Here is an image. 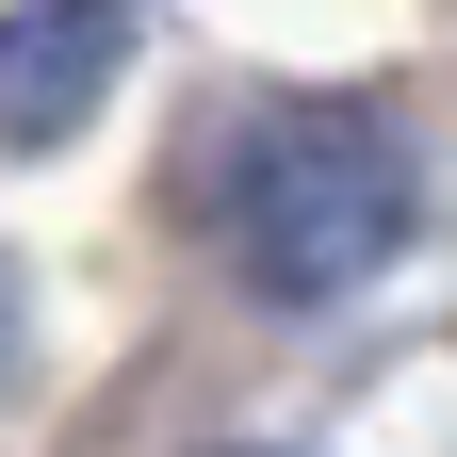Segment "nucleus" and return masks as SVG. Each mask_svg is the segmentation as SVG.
<instances>
[{"instance_id": "nucleus-1", "label": "nucleus", "mask_w": 457, "mask_h": 457, "mask_svg": "<svg viewBox=\"0 0 457 457\" xmlns=\"http://www.w3.org/2000/svg\"><path fill=\"white\" fill-rule=\"evenodd\" d=\"M212 228H228V262H245V295H278V311L360 295V278L409 245V147H392V114H360V98L245 114V147H228V180H212Z\"/></svg>"}, {"instance_id": "nucleus-2", "label": "nucleus", "mask_w": 457, "mask_h": 457, "mask_svg": "<svg viewBox=\"0 0 457 457\" xmlns=\"http://www.w3.org/2000/svg\"><path fill=\"white\" fill-rule=\"evenodd\" d=\"M131 66V0H17L0 17V147H66Z\"/></svg>"}]
</instances>
